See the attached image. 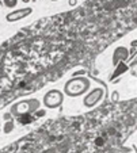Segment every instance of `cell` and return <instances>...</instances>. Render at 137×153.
I'll return each mask as SVG.
<instances>
[{
    "label": "cell",
    "instance_id": "9a60e30c",
    "mask_svg": "<svg viewBox=\"0 0 137 153\" xmlns=\"http://www.w3.org/2000/svg\"><path fill=\"white\" fill-rule=\"evenodd\" d=\"M95 144L98 145V146H102V145L105 144V142H103V138H101V137H98V138L95 140Z\"/></svg>",
    "mask_w": 137,
    "mask_h": 153
},
{
    "label": "cell",
    "instance_id": "52a82bcc",
    "mask_svg": "<svg viewBox=\"0 0 137 153\" xmlns=\"http://www.w3.org/2000/svg\"><path fill=\"white\" fill-rule=\"evenodd\" d=\"M128 69H130V68L126 65L125 62H121V64H118L115 67V71H114V73H113V76H111V80H113L114 77H118L120 75H122V73H125Z\"/></svg>",
    "mask_w": 137,
    "mask_h": 153
},
{
    "label": "cell",
    "instance_id": "3957f363",
    "mask_svg": "<svg viewBox=\"0 0 137 153\" xmlns=\"http://www.w3.org/2000/svg\"><path fill=\"white\" fill-rule=\"evenodd\" d=\"M64 99H65V95L63 91L57 90V88H53V90H49L44 95L42 104L46 108H58L60 106H63Z\"/></svg>",
    "mask_w": 137,
    "mask_h": 153
},
{
    "label": "cell",
    "instance_id": "9c48e42d",
    "mask_svg": "<svg viewBox=\"0 0 137 153\" xmlns=\"http://www.w3.org/2000/svg\"><path fill=\"white\" fill-rule=\"evenodd\" d=\"M15 129V123H14V121H7L6 123H4V127H3V131L6 134H10V133H12V130Z\"/></svg>",
    "mask_w": 137,
    "mask_h": 153
},
{
    "label": "cell",
    "instance_id": "d6986e66",
    "mask_svg": "<svg viewBox=\"0 0 137 153\" xmlns=\"http://www.w3.org/2000/svg\"><path fill=\"white\" fill-rule=\"evenodd\" d=\"M23 3H29V1H31V0H22Z\"/></svg>",
    "mask_w": 137,
    "mask_h": 153
},
{
    "label": "cell",
    "instance_id": "6da1fadb",
    "mask_svg": "<svg viewBox=\"0 0 137 153\" xmlns=\"http://www.w3.org/2000/svg\"><path fill=\"white\" fill-rule=\"evenodd\" d=\"M91 90V81L86 76L80 77H71L67 83L64 84V95L69 98H79L83 96Z\"/></svg>",
    "mask_w": 137,
    "mask_h": 153
},
{
    "label": "cell",
    "instance_id": "5b68a950",
    "mask_svg": "<svg viewBox=\"0 0 137 153\" xmlns=\"http://www.w3.org/2000/svg\"><path fill=\"white\" fill-rule=\"evenodd\" d=\"M31 14H33L31 7H25V8H19V10H15V11L8 12V14L6 15V20L10 22V23H14V22L25 19V18H27Z\"/></svg>",
    "mask_w": 137,
    "mask_h": 153
},
{
    "label": "cell",
    "instance_id": "7c38bea8",
    "mask_svg": "<svg viewBox=\"0 0 137 153\" xmlns=\"http://www.w3.org/2000/svg\"><path fill=\"white\" fill-rule=\"evenodd\" d=\"M45 115H46V110H45V108H39V110L34 114L35 118H42V117H45Z\"/></svg>",
    "mask_w": 137,
    "mask_h": 153
},
{
    "label": "cell",
    "instance_id": "4fadbf2b",
    "mask_svg": "<svg viewBox=\"0 0 137 153\" xmlns=\"http://www.w3.org/2000/svg\"><path fill=\"white\" fill-rule=\"evenodd\" d=\"M83 75H86V71L84 69H82V71H77V72H75L72 75V77H80V76H83Z\"/></svg>",
    "mask_w": 137,
    "mask_h": 153
},
{
    "label": "cell",
    "instance_id": "ac0fdd59",
    "mask_svg": "<svg viewBox=\"0 0 137 153\" xmlns=\"http://www.w3.org/2000/svg\"><path fill=\"white\" fill-rule=\"evenodd\" d=\"M132 48H137V39H134V41H132Z\"/></svg>",
    "mask_w": 137,
    "mask_h": 153
},
{
    "label": "cell",
    "instance_id": "ffe728a7",
    "mask_svg": "<svg viewBox=\"0 0 137 153\" xmlns=\"http://www.w3.org/2000/svg\"><path fill=\"white\" fill-rule=\"evenodd\" d=\"M50 1H58V0H50Z\"/></svg>",
    "mask_w": 137,
    "mask_h": 153
},
{
    "label": "cell",
    "instance_id": "7a4b0ae2",
    "mask_svg": "<svg viewBox=\"0 0 137 153\" xmlns=\"http://www.w3.org/2000/svg\"><path fill=\"white\" fill-rule=\"evenodd\" d=\"M41 108V102L38 100L37 98H29V99H23L19 100L16 103H14L10 107V113L12 117H22L26 114H31L34 115L38 110Z\"/></svg>",
    "mask_w": 137,
    "mask_h": 153
},
{
    "label": "cell",
    "instance_id": "ba28073f",
    "mask_svg": "<svg viewBox=\"0 0 137 153\" xmlns=\"http://www.w3.org/2000/svg\"><path fill=\"white\" fill-rule=\"evenodd\" d=\"M34 121H35V117L31 115V114H26V115L18 117V122L21 125H29V123H33Z\"/></svg>",
    "mask_w": 137,
    "mask_h": 153
},
{
    "label": "cell",
    "instance_id": "8fae6325",
    "mask_svg": "<svg viewBox=\"0 0 137 153\" xmlns=\"http://www.w3.org/2000/svg\"><path fill=\"white\" fill-rule=\"evenodd\" d=\"M3 4L7 8H15L18 6V0H3Z\"/></svg>",
    "mask_w": 137,
    "mask_h": 153
},
{
    "label": "cell",
    "instance_id": "2e32d148",
    "mask_svg": "<svg viewBox=\"0 0 137 153\" xmlns=\"http://www.w3.org/2000/svg\"><path fill=\"white\" fill-rule=\"evenodd\" d=\"M12 115H11V113H8V114H4V119H6V122L7 121H12Z\"/></svg>",
    "mask_w": 137,
    "mask_h": 153
},
{
    "label": "cell",
    "instance_id": "e0dca14e",
    "mask_svg": "<svg viewBox=\"0 0 137 153\" xmlns=\"http://www.w3.org/2000/svg\"><path fill=\"white\" fill-rule=\"evenodd\" d=\"M68 4H69L71 7H73V6L77 4V0H68Z\"/></svg>",
    "mask_w": 137,
    "mask_h": 153
},
{
    "label": "cell",
    "instance_id": "30bf717a",
    "mask_svg": "<svg viewBox=\"0 0 137 153\" xmlns=\"http://www.w3.org/2000/svg\"><path fill=\"white\" fill-rule=\"evenodd\" d=\"M130 75L133 76V77H136L137 79V60H133L130 62Z\"/></svg>",
    "mask_w": 137,
    "mask_h": 153
},
{
    "label": "cell",
    "instance_id": "8992f818",
    "mask_svg": "<svg viewBox=\"0 0 137 153\" xmlns=\"http://www.w3.org/2000/svg\"><path fill=\"white\" fill-rule=\"evenodd\" d=\"M129 58V49L126 46H117L113 52V58H111V62H113L114 67H117L118 64L125 62Z\"/></svg>",
    "mask_w": 137,
    "mask_h": 153
},
{
    "label": "cell",
    "instance_id": "277c9868",
    "mask_svg": "<svg viewBox=\"0 0 137 153\" xmlns=\"http://www.w3.org/2000/svg\"><path fill=\"white\" fill-rule=\"evenodd\" d=\"M105 96V90L101 88V87H95L92 90H90L83 98V106L87 107V108H92L96 104L99 103L101 100Z\"/></svg>",
    "mask_w": 137,
    "mask_h": 153
},
{
    "label": "cell",
    "instance_id": "5bb4252c",
    "mask_svg": "<svg viewBox=\"0 0 137 153\" xmlns=\"http://www.w3.org/2000/svg\"><path fill=\"white\" fill-rule=\"evenodd\" d=\"M118 98H120V94L117 92V91H114V92L111 94V100H113V102H117V100H118Z\"/></svg>",
    "mask_w": 137,
    "mask_h": 153
}]
</instances>
